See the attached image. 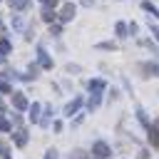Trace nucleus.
<instances>
[{
    "label": "nucleus",
    "instance_id": "f257e3e1",
    "mask_svg": "<svg viewBox=\"0 0 159 159\" xmlns=\"http://www.w3.org/2000/svg\"><path fill=\"white\" fill-rule=\"evenodd\" d=\"M92 154H94L97 159H107V157H109V147H107L104 142H97V144L92 147Z\"/></svg>",
    "mask_w": 159,
    "mask_h": 159
},
{
    "label": "nucleus",
    "instance_id": "f03ea898",
    "mask_svg": "<svg viewBox=\"0 0 159 159\" xmlns=\"http://www.w3.org/2000/svg\"><path fill=\"white\" fill-rule=\"evenodd\" d=\"M139 70L144 72V77H159V65L157 62H144Z\"/></svg>",
    "mask_w": 159,
    "mask_h": 159
},
{
    "label": "nucleus",
    "instance_id": "7ed1b4c3",
    "mask_svg": "<svg viewBox=\"0 0 159 159\" xmlns=\"http://www.w3.org/2000/svg\"><path fill=\"white\" fill-rule=\"evenodd\" d=\"M12 104L15 109H27V97L22 92H12Z\"/></svg>",
    "mask_w": 159,
    "mask_h": 159
},
{
    "label": "nucleus",
    "instance_id": "20e7f679",
    "mask_svg": "<svg viewBox=\"0 0 159 159\" xmlns=\"http://www.w3.org/2000/svg\"><path fill=\"white\" fill-rule=\"evenodd\" d=\"M72 17H75V5H72V2H67V5L62 7V12H60V20H62V22H67V20H72Z\"/></svg>",
    "mask_w": 159,
    "mask_h": 159
},
{
    "label": "nucleus",
    "instance_id": "39448f33",
    "mask_svg": "<svg viewBox=\"0 0 159 159\" xmlns=\"http://www.w3.org/2000/svg\"><path fill=\"white\" fill-rule=\"evenodd\" d=\"M80 104H82V97H75V99H72V102L65 107V114H67V117H72V114L80 109Z\"/></svg>",
    "mask_w": 159,
    "mask_h": 159
},
{
    "label": "nucleus",
    "instance_id": "423d86ee",
    "mask_svg": "<svg viewBox=\"0 0 159 159\" xmlns=\"http://www.w3.org/2000/svg\"><path fill=\"white\" fill-rule=\"evenodd\" d=\"M149 142H152V147H159V124L149 127Z\"/></svg>",
    "mask_w": 159,
    "mask_h": 159
},
{
    "label": "nucleus",
    "instance_id": "0eeeda50",
    "mask_svg": "<svg viewBox=\"0 0 159 159\" xmlns=\"http://www.w3.org/2000/svg\"><path fill=\"white\" fill-rule=\"evenodd\" d=\"M15 144H17V147H25V144H27V132H25V129H17V132H15Z\"/></svg>",
    "mask_w": 159,
    "mask_h": 159
},
{
    "label": "nucleus",
    "instance_id": "6e6552de",
    "mask_svg": "<svg viewBox=\"0 0 159 159\" xmlns=\"http://www.w3.org/2000/svg\"><path fill=\"white\" fill-rule=\"evenodd\" d=\"M42 20H45V22H52V20H55V7L45 5V10H42Z\"/></svg>",
    "mask_w": 159,
    "mask_h": 159
},
{
    "label": "nucleus",
    "instance_id": "1a4fd4ad",
    "mask_svg": "<svg viewBox=\"0 0 159 159\" xmlns=\"http://www.w3.org/2000/svg\"><path fill=\"white\" fill-rule=\"evenodd\" d=\"M37 55H40V65H42V67H52V60H50V57H47V52H45V50H42V47H40V50H37Z\"/></svg>",
    "mask_w": 159,
    "mask_h": 159
},
{
    "label": "nucleus",
    "instance_id": "9d476101",
    "mask_svg": "<svg viewBox=\"0 0 159 159\" xmlns=\"http://www.w3.org/2000/svg\"><path fill=\"white\" fill-rule=\"evenodd\" d=\"M89 89H92V92H102V89H104V80H92V82H89Z\"/></svg>",
    "mask_w": 159,
    "mask_h": 159
},
{
    "label": "nucleus",
    "instance_id": "9b49d317",
    "mask_svg": "<svg viewBox=\"0 0 159 159\" xmlns=\"http://www.w3.org/2000/svg\"><path fill=\"white\" fill-rule=\"evenodd\" d=\"M7 2H10V7H12V10H22V7H27V2H30V0H7Z\"/></svg>",
    "mask_w": 159,
    "mask_h": 159
},
{
    "label": "nucleus",
    "instance_id": "f8f14e48",
    "mask_svg": "<svg viewBox=\"0 0 159 159\" xmlns=\"http://www.w3.org/2000/svg\"><path fill=\"white\" fill-rule=\"evenodd\" d=\"M0 129H2V132H10V129H12V124H10L7 117H0Z\"/></svg>",
    "mask_w": 159,
    "mask_h": 159
},
{
    "label": "nucleus",
    "instance_id": "ddd939ff",
    "mask_svg": "<svg viewBox=\"0 0 159 159\" xmlns=\"http://www.w3.org/2000/svg\"><path fill=\"white\" fill-rule=\"evenodd\" d=\"M144 10H147V12H152L154 17H159V10H157V7L152 5V2H147V0H144Z\"/></svg>",
    "mask_w": 159,
    "mask_h": 159
},
{
    "label": "nucleus",
    "instance_id": "4468645a",
    "mask_svg": "<svg viewBox=\"0 0 159 159\" xmlns=\"http://www.w3.org/2000/svg\"><path fill=\"white\" fill-rule=\"evenodd\" d=\"M114 30H117V35H119V37H124V35H127V30H129V27H127V25H124V22H117V27H114Z\"/></svg>",
    "mask_w": 159,
    "mask_h": 159
},
{
    "label": "nucleus",
    "instance_id": "2eb2a0df",
    "mask_svg": "<svg viewBox=\"0 0 159 159\" xmlns=\"http://www.w3.org/2000/svg\"><path fill=\"white\" fill-rule=\"evenodd\" d=\"M37 112H40V104H32V107H30V117H32V122H40Z\"/></svg>",
    "mask_w": 159,
    "mask_h": 159
},
{
    "label": "nucleus",
    "instance_id": "dca6fc26",
    "mask_svg": "<svg viewBox=\"0 0 159 159\" xmlns=\"http://www.w3.org/2000/svg\"><path fill=\"white\" fill-rule=\"evenodd\" d=\"M97 47H99V50H117V45H114V42H99Z\"/></svg>",
    "mask_w": 159,
    "mask_h": 159
},
{
    "label": "nucleus",
    "instance_id": "f3484780",
    "mask_svg": "<svg viewBox=\"0 0 159 159\" xmlns=\"http://www.w3.org/2000/svg\"><path fill=\"white\" fill-rule=\"evenodd\" d=\"M0 52H10V42L7 40H0Z\"/></svg>",
    "mask_w": 159,
    "mask_h": 159
},
{
    "label": "nucleus",
    "instance_id": "a211bd4d",
    "mask_svg": "<svg viewBox=\"0 0 159 159\" xmlns=\"http://www.w3.org/2000/svg\"><path fill=\"white\" fill-rule=\"evenodd\" d=\"M0 92H12V87H10L7 82H2V80H0Z\"/></svg>",
    "mask_w": 159,
    "mask_h": 159
},
{
    "label": "nucleus",
    "instance_id": "6ab92c4d",
    "mask_svg": "<svg viewBox=\"0 0 159 159\" xmlns=\"http://www.w3.org/2000/svg\"><path fill=\"white\" fill-rule=\"evenodd\" d=\"M50 32H52V35H60V25H52V22H50Z\"/></svg>",
    "mask_w": 159,
    "mask_h": 159
},
{
    "label": "nucleus",
    "instance_id": "aec40b11",
    "mask_svg": "<svg viewBox=\"0 0 159 159\" xmlns=\"http://www.w3.org/2000/svg\"><path fill=\"white\" fill-rule=\"evenodd\" d=\"M0 154H2L5 159H10V154H7V147H5V144H0Z\"/></svg>",
    "mask_w": 159,
    "mask_h": 159
},
{
    "label": "nucleus",
    "instance_id": "412c9836",
    "mask_svg": "<svg viewBox=\"0 0 159 159\" xmlns=\"http://www.w3.org/2000/svg\"><path fill=\"white\" fill-rule=\"evenodd\" d=\"M97 104H99V97H97V94H94V97H92V99H89V107H97Z\"/></svg>",
    "mask_w": 159,
    "mask_h": 159
},
{
    "label": "nucleus",
    "instance_id": "4be33fe9",
    "mask_svg": "<svg viewBox=\"0 0 159 159\" xmlns=\"http://www.w3.org/2000/svg\"><path fill=\"white\" fill-rule=\"evenodd\" d=\"M45 159H57V152H55V149H50V152H47V157H45Z\"/></svg>",
    "mask_w": 159,
    "mask_h": 159
},
{
    "label": "nucleus",
    "instance_id": "5701e85b",
    "mask_svg": "<svg viewBox=\"0 0 159 159\" xmlns=\"http://www.w3.org/2000/svg\"><path fill=\"white\" fill-rule=\"evenodd\" d=\"M40 2H42V5H50V7H55V5H57V0H40Z\"/></svg>",
    "mask_w": 159,
    "mask_h": 159
},
{
    "label": "nucleus",
    "instance_id": "b1692460",
    "mask_svg": "<svg viewBox=\"0 0 159 159\" xmlns=\"http://www.w3.org/2000/svg\"><path fill=\"white\" fill-rule=\"evenodd\" d=\"M152 32H154V37H157V42H159V27H154Z\"/></svg>",
    "mask_w": 159,
    "mask_h": 159
},
{
    "label": "nucleus",
    "instance_id": "393cba45",
    "mask_svg": "<svg viewBox=\"0 0 159 159\" xmlns=\"http://www.w3.org/2000/svg\"><path fill=\"white\" fill-rule=\"evenodd\" d=\"M0 60H2V57H0Z\"/></svg>",
    "mask_w": 159,
    "mask_h": 159
}]
</instances>
